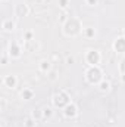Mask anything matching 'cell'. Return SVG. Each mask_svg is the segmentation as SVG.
<instances>
[{
  "mask_svg": "<svg viewBox=\"0 0 125 127\" xmlns=\"http://www.w3.org/2000/svg\"><path fill=\"white\" fill-rule=\"evenodd\" d=\"M87 78L91 81V83H97L100 78H102V72L97 66H91L88 71H87Z\"/></svg>",
  "mask_w": 125,
  "mask_h": 127,
  "instance_id": "6da1fadb",
  "label": "cell"
},
{
  "mask_svg": "<svg viewBox=\"0 0 125 127\" xmlns=\"http://www.w3.org/2000/svg\"><path fill=\"white\" fill-rule=\"evenodd\" d=\"M65 115L66 117H75L77 115V106L74 103H68L65 108Z\"/></svg>",
  "mask_w": 125,
  "mask_h": 127,
  "instance_id": "7a4b0ae2",
  "label": "cell"
},
{
  "mask_svg": "<svg viewBox=\"0 0 125 127\" xmlns=\"http://www.w3.org/2000/svg\"><path fill=\"white\" fill-rule=\"evenodd\" d=\"M88 62L90 64H93V65H96V64L99 62V59H100V55L97 53V50H90L88 52Z\"/></svg>",
  "mask_w": 125,
  "mask_h": 127,
  "instance_id": "3957f363",
  "label": "cell"
},
{
  "mask_svg": "<svg viewBox=\"0 0 125 127\" xmlns=\"http://www.w3.org/2000/svg\"><path fill=\"white\" fill-rule=\"evenodd\" d=\"M115 49L118 50V52H125V38H118L116 41H115Z\"/></svg>",
  "mask_w": 125,
  "mask_h": 127,
  "instance_id": "277c9868",
  "label": "cell"
},
{
  "mask_svg": "<svg viewBox=\"0 0 125 127\" xmlns=\"http://www.w3.org/2000/svg\"><path fill=\"white\" fill-rule=\"evenodd\" d=\"M3 28H4L6 31H12V30L15 28V22H13L12 19H4V21H3Z\"/></svg>",
  "mask_w": 125,
  "mask_h": 127,
  "instance_id": "5b68a950",
  "label": "cell"
},
{
  "mask_svg": "<svg viewBox=\"0 0 125 127\" xmlns=\"http://www.w3.org/2000/svg\"><path fill=\"white\" fill-rule=\"evenodd\" d=\"M3 83H4V84H7L9 87H15V84H16V78H15L13 75H7V77H4Z\"/></svg>",
  "mask_w": 125,
  "mask_h": 127,
  "instance_id": "8992f818",
  "label": "cell"
},
{
  "mask_svg": "<svg viewBox=\"0 0 125 127\" xmlns=\"http://www.w3.org/2000/svg\"><path fill=\"white\" fill-rule=\"evenodd\" d=\"M21 53H19V47L16 46V44H10V56H13V58H18Z\"/></svg>",
  "mask_w": 125,
  "mask_h": 127,
  "instance_id": "52a82bcc",
  "label": "cell"
},
{
  "mask_svg": "<svg viewBox=\"0 0 125 127\" xmlns=\"http://www.w3.org/2000/svg\"><path fill=\"white\" fill-rule=\"evenodd\" d=\"M35 126H37V121L32 120V118H28V120L25 121V127H35Z\"/></svg>",
  "mask_w": 125,
  "mask_h": 127,
  "instance_id": "ba28073f",
  "label": "cell"
},
{
  "mask_svg": "<svg viewBox=\"0 0 125 127\" xmlns=\"http://www.w3.org/2000/svg\"><path fill=\"white\" fill-rule=\"evenodd\" d=\"M40 68L43 69V71H47L49 68H50V62H47V61H43L41 65H40Z\"/></svg>",
  "mask_w": 125,
  "mask_h": 127,
  "instance_id": "9c48e42d",
  "label": "cell"
},
{
  "mask_svg": "<svg viewBox=\"0 0 125 127\" xmlns=\"http://www.w3.org/2000/svg\"><path fill=\"white\" fill-rule=\"evenodd\" d=\"M31 96H32L31 90H24V92H22V97H24V99H30Z\"/></svg>",
  "mask_w": 125,
  "mask_h": 127,
  "instance_id": "30bf717a",
  "label": "cell"
},
{
  "mask_svg": "<svg viewBox=\"0 0 125 127\" xmlns=\"http://www.w3.org/2000/svg\"><path fill=\"white\" fill-rule=\"evenodd\" d=\"M109 86H110V84H109L107 81H103V83L100 84V90H103V92H104V90H109Z\"/></svg>",
  "mask_w": 125,
  "mask_h": 127,
  "instance_id": "8fae6325",
  "label": "cell"
},
{
  "mask_svg": "<svg viewBox=\"0 0 125 127\" xmlns=\"http://www.w3.org/2000/svg\"><path fill=\"white\" fill-rule=\"evenodd\" d=\"M43 115H44V117H50V115H52V109H50V108H44V109H43Z\"/></svg>",
  "mask_w": 125,
  "mask_h": 127,
  "instance_id": "7c38bea8",
  "label": "cell"
},
{
  "mask_svg": "<svg viewBox=\"0 0 125 127\" xmlns=\"http://www.w3.org/2000/svg\"><path fill=\"white\" fill-rule=\"evenodd\" d=\"M66 3H68V0H61V6L62 7H66Z\"/></svg>",
  "mask_w": 125,
  "mask_h": 127,
  "instance_id": "4fadbf2b",
  "label": "cell"
},
{
  "mask_svg": "<svg viewBox=\"0 0 125 127\" xmlns=\"http://www.w3.org/2000/svg\"><path fill=\"white\" fill-rule=\"evenodd\" d=\"M88 1V4H96L97 3V0H87Z\"/></svg>",
  "mask_w": 125,
  "mask_h": 127,
  "instance_id": "5bb4252c",
  "label": "cell"
},
{
  "mask_svg": "<svg viewBox=\"0 0 125 127\" xmlns=\"http://www.w3.org/2000/svg\"><path fill=\"white\" fill-rule=\"evenodd\" d=\"M93 34H94L93 30H87V35H93Z\"/></svg>",
  "mask_w": 125,
  "mask_h": 127,
  "instance_id": "9a60e30c",
  "label": "cell"
},
{
  "mask_svg": "<svg viewBox=\"0 0 125 127\" xmlns=\"http://www.w3.org/2000/svg\"><path fill=\"white\" fill-rule=\"evenodd\" d=\"M74 62V58H68V64H72Z\"/></svg>",
  "mask_w": 125,
  "mask_h": 127,
  "instance_id": "2e32d148",
  "label": "cell"
},
{
  "mask_svg": "<svg viewBox=\"0 0 125 127\" xmlns=\"http://www.w3.org/2000/svg\"><path fill=\"white\" fill-rule=\"evenodd\" d=\"M3 1H4V0H3Z\"/></svg>",
  "mask_w": 125,
  "mask_h": 127,
  "instance_id": "e0dca14e",
  "label": "cell"
}]
</instances>
